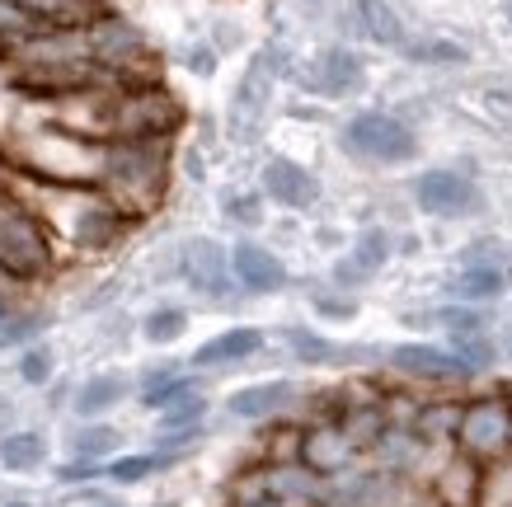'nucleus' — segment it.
<instances>
[{
    "label": "nucleus",
    "mask_w": 512,
    "mask_h": 507,
    "mask_svg": "<svg viewBox=\"0 0 512 507\" xmlns=\"http://www.w3.org/2000/svg\"><path fill=\"white\" fill-rule=\"evenodd\" d=\"M461 409H466L461 400H423L414 432H419V437H423L428 446H456V428H461Z\"/></svg>",
    "instance_id": "26"
},
{
    "label": "nucleus",
    "mask_w": 512,
    "mask_h": 507,
    "mask_svg": "<svg viewBox=\"0 0 512 507\" xmlns=\"http://www.w3.org/2000/svg\"><path fill=\"white\" fill-rule=\"evenodd\" d=\"M259 193L282 212H311L320 202V179L311 165H301L292 155H268L259 165Z\"/></svg>",
    "instance_id": "12"
},
{
    "label": "nucleus",
    "mask_w": 512,
    "mask_h": 507,
    "mask_svg": "<svg viewBox=\"0 0 512 507\" xmlns=\"http://www.w3.org/2000/svg\"><path fill=\"white\" fill-rule=\"evenodd\" d=\"M339 146H343V155H353V160L376 165V169L414 165L423 155L419 132L404 123L400 113H390V108H357L353 118H343Z\"/></svg>",
    "instance_id": "6"
},
{
    "label": "nucleus",
    "mask_w": 512,
    "mask_h": 507,
    "mask_svg": "<svg viewBox=\"0 0 512 507\" xmlns=\"http://www.w3.org/2000/svg\"><path fill=\"white\" fill-rule=\"evenodd\" d=\"M508 287H512V263H508Z\"/></svg>",
    "instance_id": "46"
},
{
    "label": "nucleus",
    "mask_w": 512,
    "mask_h": 507,
    "mask_svg": "<svg viewBox=\"0 0 512 507\" xmlns=\"http://www.w3.org/2000/svg\"><path fill=\"white\" fill-rule=\"evenodd\" d=\"M264 207H268V198L259 188H226V193H221V216L231 221L235 231H259L268 221Z\"/></svg>",
    "instance_id": "29"
},
{
    "label": "nucleus",
    "mask_w": 512,
    "mask_h": 507,
    "mask_svg": "<svg viewBox=\"0 0 512 507\" xmlns=\"http://www.w3.org/2000/svg\"><path fill=\"white\" fill-rule=\"evenodd\" d=\"M174 273L184 277L198 296L221 301L226 292H235V273H231V249L212 240V235H188L174 249Z\"/></svg>",
    "instance_id": "11"
},
{
    "label": "nucleus",
    "mask_w": 512,
    "mask_h": 507,
    "mask_svg": "<svg viewBox=\"0 0 512 507\" xmlns=\"http://www.w3.org/2000/svg\"><path fill=\"white\" fill-rule=\"evenodd\" d=\"M292 85L311 99H353L367 90V57L353 43H325L311 57H301L292 71Z\"/></svg>",
    "instance_id": "8"
},
{
    "label": "nucleus",
    "mask_w": 512,
    "mask_h": 507,
    "mask_svg": "<svg viewBox=\"0 0 512 507\" xmlns=\"http://www.w3.org/2000/svg\"><path fill=\"white\" fill-rule=\"evenodd\" d=\"M184 329H188V310L184 306H156L146 320H141V334H146V343H156V348L179 343Z\"/></svg>",
    "instance_id": "31"
},
{
    "label": "nucleus",
    "mask_w": 512,
    "mask_h": 507,
    "mask_svg": "<svg viewBox=\"0 0 512 507\" xmlns=\"http://www.w3.org/2000/svg\"><path fill=\"white\" fill-rule=\"evenodd\" d=\"M386 362L390 371H400L404 381H423V385H461L475 376L451 348H437V343H400V348H390Z\"/></svg>",
    "instance_id": "14"
},
{
    "label": "nucleus",
    "mask_w": 512,
    "mask_h": 507,
    "mask_svg": "<svg viewBox=\"0 0 512 507\" xmlns=\"http://www.w3.org/2000/svg\"><path fill=\"white\" fill-rule=\"evenodd\" d=\"M311 306H315V315H325V320H353L357 296L343 292V287H320V292H311Z\"/></svg>",
    "instance_id": "37"
},
{
    "label": "nucleus",
    "mask_w": 512,
    "mask_h": 507,
    "mask_svg": "<svg viewBox=\"0 0 512 507\" xmlns=\"http://www.w3.org/2000/svg\"><path fill=\"white\" fill-rule=\"evenodd\" d=\"M296 10H301V15H320V10H325L329 0H292Z\"/></svg>",
    "instance_id": "43"
},
{
    "label": "nucleus",
    "mask_w": 512,
    "mask_h": 507,
    "mask_svg": "<svg viewBox=\"0 0 512 507\" xmlns=\"http://www.w3.org/2000/svg\"><path fill=\"white\" fill-rule=\"evenodd\" d=\"M409 193H414V207L423 216H437V221H470V216L484 212L480 179H470L466 169H451V165L419 169Z\"/></svg>",
    "instance_id": "9"
},
{
    "label": "nucleus",
    "mask_w": 512,
    "mask_h": 507,
    "mask_svg": "<svg viewBox=\"0 0 512 507\" xmlns=\"http://www.w3.org/2000/svg\"><path fill=\"white\" fill-rule=\"evenodd\" d=\"M508 292V268H484V263H461L447 277V296L461 306H489Z\"/></svg>",
    "instance_id": "22"
},
{
    "label": "nucleus",
    "mask_w": 512,
    "mask_h": 507,
    "mask_svg": "<svg viewBox=\"0 0 512 507\" xmlns=\"http://www.w3.org/2000/svg\"><path fill=\"white\" fill-rule=\"evenodd\" d=\"M33 29H90L99 15H109L104 0H15Z\"/></svg>",
    "instance_id": "19"
},
{
    "label": "nucleus",
    "mask_w": 512,
    "mask_h": 507,
    "mask_svg": "<svg viewBox=\"0 0 512 507\" xmlns=\"http://www.w3.org/2000/svg\"><path fill=\"white\" fill-rule=\"evenodd\" d=\"M85 38H90V62L104 71V76L123 90V85H151V80H160V57L156 47H151V38H146V29L141 24H132L127 15H99L85 29Z\"/></svg>",
    "instance_id": "5"
},
{
    "label": "nucleus",
    "mask_w": 512,
    "mask_h": 507,
    "mask_svg": "<svg viewBox=\"0 0 512 507\" xmlns=\"http://www.w3.org/2000/svg\"><path fill=\"white\" fill-rule=\"evenodd\" d=\"M296 62L301 57L292 52L287 38H268L264 47L249 52L245 71H240V80H235V90H231V104H226V137L235 146H254V141L264 137L268 118H273V104H278V85L292 80Z\"/></svg>",
    "instance_id": "2"
},
{
    "label": "nucleus",
    "mask_w": 512,
    "mask_h": 507,
    "mask_svg": "<svg viewBox=\"0 0 512 507\" xmlns=\"http://www.w3.org/2000/svg\"><path fill=\"white\" fill-rule=\"evenodd\" d=\"M104 160H109V141L76 137L66 127L47 123L43 132L19 137V151L10 169H19L33 184L52 188H99L104 184Z\"/></svg>",
    "instance_id": "1"
},
{
    "label": "nucleus",
    "mask_w": 512,
    "mask_h": 507,
    "mask_svg": "<svg viewBox=\"0 0 512 507\" xmlns=\"http://www.w3.org/2000/svg\"><path fill=\"white\" fill-rule=\"evenodd\" d=\"M90 475H99V465L94 461H71V465L57 470V479H66V484H80V479H90Z\"/></svg>",
    "instance_id": "42"
},
{
    "label": "nucleus",
    "mask_w": 512,
    "mask_h": 507,
    "mask_svg": "<svg viewBox=\"0 0 512 507\" xmlns=\"http://www.w3.org/2000/svg\"><path fill=\"white\" fill-rule=\"evenodd\" d=\"M296 400L292 381H259V385H240L231 400H226V414L245 418V423H264V418H278L287 404Z\"/></svg>",
    "instance_id": "20"
},
{
    "label": "nucleus",
    "mask_w": 512,
    "mask_h": 507,
    "mask_svg": "<svg viewBox=\"0 0 512 507\" xmlns=\"http://www.w3.org/2000/svg\"><path fill=\"white\" fill-rule=\"evenodd\" d=\"M231 273H235V287L249 296H278L292 273H287V263H282L278 249L259 245V240H235L231 245Z\"/></svg>",
    "instance_id": "15"
},
{
    "label": "nucleus",
    "mask_w": 512,
    "mask_h": 507,
    "mask_svg": "<svg viewBox=\"0 0 512 507\" xmlns=\"http://www.w3.org/2000/svg\"><path fill=\"white\" fill-rule=\"evenodd\" d=\"M264 329L259 324H235V329H221L217 338H207L198 353H193V367L202 371H217V367H240L249 357L264 353Z\"/></svg>",
    "instance_id": "18"
},
{
    "label": "nucleus",
    "mask_w": 512,
    "mask_h": 507,
    "mask_svg": "<svg viewBox=\"0 0 512 507\" xmlns=\"http://www.w3.org/2000/svg\"><path fill=\"white\" fill-rule=\"evenodd\" d=\"M456 451L470 461H498L512 451V400L508 395H475L461 409V428H456Z\"/></svg>",
    "instance_id": "10"
},
{
    "label": "nucleus",
    "mask_w": 512,
    "mask_h": 507,
    "mask_svg": "<svg viewBox=\"0 0 512 507\" xmlns=\"http://www.w3.org/2000/svg\"><path fill=\"white\" fill-rule=\"evenodd\" d=\"M170 465V456H160V451H146V456H113L109 465H104V475L113 479V484H141V479H151L156 470H165Z\"/></svg>",
    "instance_id": "32"
},
{
    "label": "nucleus",
    "mask_w": 512,
    "mask_h": 507,
    "mask_svg": "<svg viewBox=\"0 0 512 507\" xmlns=\"http://www.w3.org/2000/svg\"><path fill=\"white\" fill-rule=\"evenodd\" d=\"M118 428H109V423H80L76 428V437H71V456L76 461H104V456H113L118 451Z\"/></svg>",
    "instance_id": "30"
},
{
    "label": "nucleus",
    "mask_w": 512,
    "mask_h": 507,
    "mask_svg": "<svg viewBox=\"0 0 512 507\" xmlns=\"http://www.w3.org/2000/svg\"><path fill=\"white\" fill-rule=\"evenodd\" d=\"M38 315H10V320L0 324V348H10V343H29L38 334Z\"/></svg>",
    "instance_id": "40"
},
{
    "label": "nucleus",
    "mask_w": 512,
    "mask_h": 507,
    "mask_svg": "<svg viewBox=\"0 0 512 507\" xmlns=\"http://www.w3.org/2000/svg\"><path fill=\"white\" fill-rule=\"evenodd\" d=\"M43 456H47L43 432H5V437H0V465H5L10 475H29V470H38Z\"/></svg>",
    "instance_id": "27"
},
{
    "label": "nucleus",
    "mask_w": 512,
    "mask_h": 507,
    "mask_svg": "<svg viewBox=\"0 0 512 507\" xmlns=\"http://www.w3.org/2000/svg\"><path fill=\"white\" fill-rule=\"evenodd\" d=\"M282 338H287V348H292L296 362H306V367H329V362H339L343 357V348L334 343V338L315 334V329H301V324H287Z\"/></svg>",
    "instance_id": "28"
},
{
    "label": "nucleus",
    "mask_w": 512,
    "mask_h": 507,
    "mask_svg": "<svg viewBox=\"0 0 512 507\" xmlns=\"http://www.w3.org/2000/svg\"><path fill=\"white\" fill-rule=\"evenodd\" d=\"M480 507H512V451H508V456H498V461L484 465Z\"/></svg>",
    "instance_id": "33"
},
{
    "label": "nucleus",
    "mask_w": 512,
    "mask_h": 507,
    "mask_svg": "<svg viewBox=\"0 0 512 507\" xmlns=\"http://www.w3.org/2000/svg\"><path fill=\"white\" fill-rule=\"evenodd\" d=\"M353 456H357V446H353V437L343 432L339 418H315V423L301 428V456H296V461L306 465V470H315L320 479L343 475V470L353 465Z\"/></svg>",
    "instance_id": "16"
},
{
    "label": "nucleus",
    "mask_w": 512,
    "mask_h": 507,
    "mask_svg": "<svg viewBox=\"0 0 512 507\" xmlns=\"http://www.w3.org/2000/svg\"><path fill=\"white\" fill-rule=\"evenodd\" d=\"M339 19L348 38H357V43H367V47H381V52H400L409 43V24H404V15L390 0H348Z\"/></svg>",
    "instance_id": "13"
},
{
    "label": "nucleus",
    "mask_w": 512,
    "mask_h": 507,
    "mask_svg": "<svg viewBox=\"0 0 512 507\" xmlns=\"http://www.w3.org/2000/svg\"><path fill=\"white\" fill-rule=\"evenodd\" d=\"M451 353H456L470 371H475V376H480L484 367H494L498 348H494V338H489V334H451Z\"/></svg>",
    "instance_id": "34"
},
{
    "label": "nucleus",
    "mask_w": 512,
    "mask_h": 507,
    "mask_svg": "<svg viewBox=\"0 0 512 507\" xmlns=\"http://www.w3.org/2000/svg\"><path fill=\"white\" fill-rule=\"evenodd\" d=\"M202 418H207V400L193 390V395H184L179 404H170L160 414V432H193V428H202Z\"/></svg>",
    "instance_id": "35"
},
{
    "label": "nucleus",
    "mask_w": 512,
    "mask_h": 507,
    "mask_svg": "<svg viewBox=\"0 0 512 507\" xmlns=\"http://www.w3.org/2000/svg\"><path fill=\"white\" fill-rule=\"evenodd\" d=\"M390 259H395V235H390L386 226H362L357 240L348 245V254L334 263V287L357 292V287H362V282H372Z\"/></svg>",
    "instance_id": "17"
},
{
    "label": "nucleus",
    "mask_w": 512,
    "mask_h": 507,
    "mask_svg": "<svg viewBox=\"0 0 512 507\" xmlns=\"http://www.w3.org/2000/svg\"><path fill=\"white\" fill-rule=\"evenodd\" d=\"M480 484H484V465L470 456H451L433 479V493L442 507H480Z\"/></svg>",
    "instance_id": "21"
},
{
    "label": "nucleus",
    "mask_w": 512,
    "mask_h": 507,
    "mask_svg": "<svg viewBox=\"0 0 512 507\" xmlns=\"http://www.w3.org/2000/svg\"><path fill=\"white\" fill-rule=\"evenodd\" d=\"M174 179V141H109L104 160V193L123 207L132 221L156 212Z\"/></svg>",
    "instance_id": "3"
},
{
    "label": "nucleus",
    "mask_w": 512,
    "mask_h": 507,
    "mask_svg": "<svg viewBox=\"0 0 512 507\" xmlns=\"http://www.w3.org/2000/svg\"><path fill=\"white\" fill-rule=\"evenodd\" d=\"M508 24H512V0H508Z\"/></svg>",
    "instance_id": "47"
},
{
    "label": "nucleus",
    "mask_w": 512,
    "mask_h": 507,
    "mask_svg": "<svg viewBox=\"0 0 512 507\" xmlns=\"http://www.w3.org/2000/svg\"><path fill=\"white\" fill-rule=\"evenodd\" d=\"M19 381H29V385H47V381H52V353H47L43 343H33L29 353L19 357Z\"/></svg>",
    "instance_id": "38"
},
{
    "label": "nucleus",
    "mask_w": 512,
    "mask_h": 507,
    "mask_svg": "<svg viewBox=\"0 0 512 507\" xmlns=\"http://www.w3.org/2000/svg\"><path fill=\"white\" fill-rule=\"evenodd\" d=\"M10 315H15V306H10V296H5V287H0V324L10 320Z\"/></svg>",
    "instance_id": "44"
},
{
    "label": "nucleus",
    "mask_w": 512,
    "mask_h": 507,
    "mask_svg": "<svg viewBox=\"0 0 512 507\" xmlns=\"http://www.w3.org/2000/svg\"><path fill=\"white\" fill-rule=\"evenodd\" d=\"M184 395H193V376H184L174 362L146 371V381H141V404H146V409H156V414H165V409L179 404Z\"/></svg>",
    "instance_id": "25"
},
{
    "label": "nucleus",
    "mask_w": 512,
    "mask_h": 507,
    "mask_svg": "<svg viewBox=\"0 0 512 507\" xmlns=\"http://www.w3.org/2000/svg\"><path fill=\"white\" fill-rule=\"evenodd\" d=\"M5 507H29V503H5Z\"/></svg>",
    "instance_id": "45"
},
{
    "label": "nucleus",
    "mask_w": 512,
    "mask_h": 507,
    "mask_svg": "<svg viewBox=\"0 0 512 507\" xmlns=\"http://www.w3.org/2000/svg\"><path fill=\"white\" fill-rule=\"evenodd\" d=\"M179 62H184L188 76L212 80V76H217L221 52H217V43H212V38H193V43H184V52H179Z\"/></svg>",
    "instance_id": "36"
},
{
    "label": "nucleus",
    "mask_w": 512,
    "mask_h": 507,
    "mask_svg": "<svg viewBox=\"0 0 512 507\" xmlns=\"http://www.w3.org/2000/svg\"><path fill=\"white\" fill-rule=\"evenodd\" d=\"M184 123H188V113L179 104V94L165 90L160 80L113 90L109 141H174L184 132Z\"/></svg>",
    "instance_id": "7"
},
{
    "label": "nucleus",
    "mask_w": 512,
    "mask_h": 507,
    "mask_svg": "<svg viewBox=\"0 0 512 507\" xmlns=\"http://www.w3.org/2000/svg\"><path fill=\"white\" fill-rule=\"evenodd\" d=\"M57 263L52 226L10 188L0 193V282H43Z\"/></svg>",
    "instance_id": "4"
},
{
    "label": "nucleus",
    "mask_w": 512,
    "mask_h": 507,
    "mask_svg": "<svg viewBox=\"0 0 512 507\" xmlns=\"http://www.w3.org/2000/svg\"><path fill=\"white\" fill-rule=\"evenodd\" d=\"M235 507H287V503H278V498L264 489V470H259V475L249 479L245 489L235 493Z\"/></svg>",
    "instance_id": "41"
},
{
    "label": "nucleus",
    "mask_w": 512,
    "mask_h": 507,
    "mask_svg": "<svg viewBox=\"0 0 512 507\" xmlns=\"http://www.w3.org/2000/svg\"><path fill=\"white\" fill-rule=\"evenodd\" d=\"M461 263H484V268H508V245L503 240H475L461 249Z\"/></svg>",
    "instance_id": "39"
},
{
    "label": "nucleus",
    "mask_w": 512,
    "mask_h": 507,
    "mask_svg": "<svg viewBox=\"0 0 512 507\" xmlns=\"http://www.w3.org/2000/svg\"><path fill=\"white\" fill-rule=\"evenodd\" d=\"M400 57L409 66H466L470 47L447 38V33H409V43L400 47Z\"/></svg>",
    "instance_id": "24"
},
{
    "label": "nucleus",
    "mask_w": 512,
    "mask_h": 507,
    "mask_svg": "<svg viewBox=\"0 0 512 507\" xmlns=\"http://www.w3.org/2000/svg\"><path fill=\"white\" fill-rule=\"evenodd\" d=\"M123 400H127V381H123V376H118V371H99V376H90V381H80V390H76V418L99 423V418L113 414Z\"/></svg>",
    "instance_id": "23"
}]
</instances>
